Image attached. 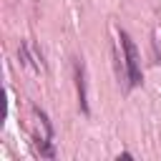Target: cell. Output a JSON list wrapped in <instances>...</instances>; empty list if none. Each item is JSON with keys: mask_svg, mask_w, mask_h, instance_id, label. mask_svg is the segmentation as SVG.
<instances>
[{"mask_svg": "<svg viewBox=\"0 0 161 161\" xmlns=\"http://www.w3.org/2000/svg\"><path fill=\"white\" fill-rule=\"evenodd\" d=\"M118 38H121V48H123V68H126V75H128V86H138L143 80L138 48H136V43L131 40V35L126 30H121Z\"/></svg>", "mask_w": 161, "mask_h": 161, "instance_id": "6da1fadb", "label": "cell"}, {"mask_svg": "<svg viewBox=\"0 0 161 161\" xmlns=\"http://www.w3.org/2000/svg\"><path fill=\"white\" fill-rule=\"evenodd\" d=\"M18 55H20V63L28 65V68H33V70H43L45 68L43 65V55L35 53V45L33 43H23L20 50H18Z\"/></svg>", "mask_w": 161, "mask_h": 161, "instance_id": "7a4b0ae2", "label": "cell"}, {"mask_svg": "<svg viewBox=\"0 0 161 161\" xmlns=\"http://www.w3.org/2000/svg\"><path fill=\"white\" fill-rule=\"evenodd\" d=\"M73 68H75V83H78L80 108H83V111H88V101H86V68H83V63H80V60H75V63H73Z\"/></svg>", "mask_w": 161, "mask_h": 161, "instance_id": "3957f363", "label": "cell"}]
</instances>
